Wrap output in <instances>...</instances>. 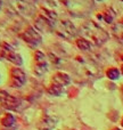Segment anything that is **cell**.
Wrapping results in <instances>:
<instances>
[{"mask_svg": "<svg viewBox=\"0 0 123 130\" xmlns=\"http://www.w3.org/2000/svg\"><path fill=\"white\" fill-rule=\"evenodd\" d=\"M81 34L83 38L89 40L92 45L100 46L105 43L108 39L107 32H105L100 26L96 24L95 22H85L81 26Z\"/></svg>", "mask_w": 123, "mask_h": 130, "instance_id": "1", "label": "cell"}, {"mask_svg": "<svg viewBox=\"0 0 123 130\" xmlns=\"http://www.w3.org/2000/svg\"><path fill=\"white\" fill-rule=\"evenodd\" d=\"M26 83V73L20 66H11L8 70V85L9 87L20 89Z\"/></svg>", "mask_w": 123, "mask_h": 130, "instance_id": "2", "label": "cell"}, {"mask_svg": "<svg viewBox=\"0 0 123 130\" xmlns=\"http://www.w3.org/2000/svg\"><path fill=\"white\" fill-rule=\"evenodd\" d=\"M21 38H22L23 41H24L30 48H32V49L38 48L39 46L41 45V42H42V36L39 33L36 27L31 26V25H29V26L21 33Z\"/></svg>", "mask_w": 123, "mask_h": 130, "instance_id": "3", "label": "cell"}, {"mask_svg": "<svg viewBox=\"0 0 123 130\" xmlns=\"http://www.w3.org/2000/svg\"><path fill=\"white\" fill-rule=\"evenodd\" d=\"M2 57L11 63L14 66H23V57L21 54H18L9 43L2 42Z\"/></svg>", "mask_w": 123, "mask_h": 130, "instance_id": "4", "label": "cell"}, {"mask_svg": "<svg viewBox=\"0 0 123 130\" xmlns=\"http://www.w3.org/2000/svg\"><path fill=\"white\" fill-rule=\"evenodd\" d=\"M33 70L38 75H42L48 71V59L45 53L39 49H34L33 52Z\"/></svg>", "mask_w": 123, "mask_h": 130, "instance_id": "5", "label": "cell"}, {"mask_svg": "<svg viewBox=\"0 0 123 130\" xmlns=\"http://www.w3.org/2000/svg\"><path fill=\"white\" fill-rule=\"evenodd\" d=\"M20 104H21V101L17 97L10 95L6 90L0 89V105L4 108L9 111H14L20 106Z\"/></svg>", "mask_w": 123, "mask_h": 130, "instance_id": "6", "label": "cell"}, {"mask_svg": "<svg viewBox=\"0 0 123 130\" xmlns=\"http://www.w3.org/2000/svg\"><path fill=\"white\" fill-rule=\"evenodd\" d=\"M51 83L54 85H57V86H61V87H66L71 83V78L67 73L65 72H62V71H57L52 74L51 76Z\"/></svg>", "mask_w": 123, "mask_h": 130, "instance_id": "7", "label": "cell"}, {"mask_svg": "<svg viewBox=\"0 0 123 130\" xmlns=\"http://www.w3.org/2000/svg\"><path fill=\"white\" fill-rule=\"evenodd\" d=\"M16 124V118L14 114H11V113H5L4 115H2L1 118H0V126L2 127V128H13V127H15Z\"/></svg>", "mask_w": 123, "mask_h": 130, "instance_id": "8", "label": "cell"}, {"mask_svg": "<svg viewBox=\"0 0 123 130\" xmlns=\"http://www.w3.org/2000/svg\"><path fill=\"white\" fill-rule=\"evenodd\" d=\"M97 17H98L99 20H103L104 22H106V23H112V21L114 20V17H115V14H114V11H112L110 8H106L105 10L100 11V13L97 15Z\"/></svg>", "mask_w": 123, "mask_h": 130, "instance_id": "9", "label": "cell"}, {"mask_svg": "<svg viewBox=\"0 0 123 130\" xmlns=\"http://www.w3.org/2000/svg\"><path fill=\"white\" fill-rule=\"evenodd\" d=\"M75 45L78 46V48H80L82 50H90L92 48V43L85 38H83V37H80V38L76 39Z\"/></svg>", "mask_w": 123, "mask_h": 130, "instance_id": "10", "label": "cell"}, {"mask_svg": "<svg viewBox=\"0 0 123 130\" xmlns=\"http://www.w3.org/2000/svg\"><path fill=\"white\" fill-rule=\"evenodd\" d=\"M120 75H121V70L117 69V67H108L106 70V76H107L110 80H119L120 79Z\"/></svg>", "mask_w": 123, "mask_h": 130, "instance_id": "11", "label": "cell"}, {"mask_svg": "<svg viewBox=\"0 0 123 130\" xmlns=\"http://www.w3.org/2000/svg\"><path fill=\"white\" fill-rule=\"evenodd\" d=\"M48 92L52 96H61L63 94V90L64 88L61 87V86H57V85H54V83H50V86L48 87Z\"/></svg>", "mask_w": 123, "mask_h": 130, "instance_id": "12", "label": "cell"}, {"mask_svg": "<svg viewBox=\"0 0 123 130\" xmlns=\"http://www.w3.org/2000/svg\"><path fill=\"white\" fill-rule=\"evenodd\" d=\"M1 58H4V57H2V42L0 41V59Z\"/></svg>", "mask_w": 123, "mask_h": 130, "instance_id": "13", "label": "cell"}, {"mask_svg": "<svg viewBox=\"0 0 123 130\" xmlns=\"http://www.w3.org/2000/svg\"><path fill=\"white\" fill-rule=\"evenodd\" d=\"M121 73H122V74H123V64H122V65H121Z\"/></svg>", "mask_w": 123, "mask_h": 130, "instance_id": "14", "label": "cell"}, {"mask_svg": "<svg viewBox=\"0 0 123 130\" xmlns=\"http://www.w3.org/2000/svg\"><path fill=\"white\" fill-rule=\"evenodd\" d=\"M111 130H121V129H119V128H113V129H111Z\"/></svg>", "mask_w": 123, "mask_h": 130, "instance_id": "15", "label": "cell"}, {"mask_svg": "<svg viewBox=\"0 0 123 130\" xmlns=\"http://www.w3.org/2000/svg\"><path fill=\"white\" fill-rule=\"evenodd\" d=\"M121 126L123 127V118H122V119H121Z\"/></svg>", "mask_w": 123, "mask_h": 130, "instance_id": "16", "label": "cell"}, {"mask_svg": "<svg viewBox=\"0 0 123 130\" xmlns=\"http://www.w3.org/2000/svg\"><path fill=\"white\" fill-rule=\"evenodd\" d=\"M121 92H122V95H123V86H122V88H121Z\"/></svg>", "mask_w": 123, "mask_h": 130, "instance_id": "17", "label": "cell"}, {"mask_svg": "<svg viewBox=\"0 0 123 130\" xmlns=\"http://www.w3.org/2000/svg\"><path fill=\"white\" fill-rule=\"evenodd\" d=\"M122 61H123V55H122Z\"/></svg>", "mask_w": 123, "mask_h": 130, "instance_id": "18", "label": "cell"}, {"mask_svg": "<svg viewBox=\"0 0 123 130\" xmlns=\"http://www.w3.org/2000/svg\"><path fill=\"white\" fill-rule=\"evenodd\" d=\"M0 80H1V75H0Z\"/></svg>", "mask_w": 123, "mask_h": 130, "instance_id": "19", "label": "cell"}, {"mask_svg": "<svg viewBox=\"0 0 123 130\" xmlns=\"http://www.w3.org/2000/svg\"><path fill=\"white\" fill-rule=\"evenodd\" d=\"M99 1H101V0H99Z\"/></svg>", "mask_w": 123, "mask_h": 130, "instance_id": "20", "label": "cell"}, {"mask_svg": "<svg viewBox=\"0 0 123 130\" xmlns=\"http://www.w3.org/2000/svg\"><path fill=\"white\" fill-rule=\"evenodd\" d=\"M121 1H123V0H121Z\"/></svg>", "mask_w": 123, "mask_h": 130, "instance_id": "21", "label": "cell"}]
</instances>
